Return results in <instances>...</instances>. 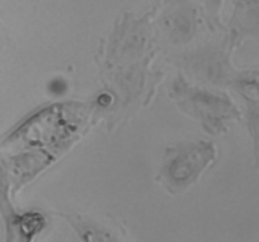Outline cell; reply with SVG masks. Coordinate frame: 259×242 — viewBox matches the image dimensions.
<instances>
[{
	"label": "cell",
	"instance_id": "6da1fadb",
	"mask_svg": "<svg viewBox=\"0 0 259 242\" xmlns=\"http://www.w3.org/2000/svg\"><path fill=\"white\" fill-rule=\"evenodd\" d=\"M45 217L38 212L13 213L4 220V242H33L45 227Z\"/></svg>",
	"mask_w": 259,
	"mask_h": 242
},
{
	"label": "cell",
	"instance_id": "7a4b0ae2",
	"mask_svg": "<svg viewBox=\"0 0 259 242\" xmlns=\"http://www.w3.org/2000/svg\"><path fill=\"white\" fill-rule=\"evenodd\" d=\"M73 228L81 242H123L113 231L96 221L78 215H61Z\"/></svg>",
	"mask_w": 259,
	"mask_h": 242
}]
</instances>
